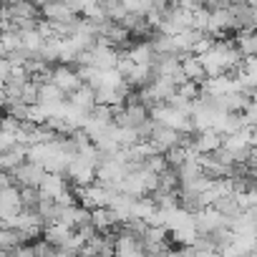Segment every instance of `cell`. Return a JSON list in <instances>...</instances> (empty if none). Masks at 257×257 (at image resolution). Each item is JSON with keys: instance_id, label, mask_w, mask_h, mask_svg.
I'll return each mask as SVG.
<instances>
[{"instance_id": "obj_1", "label": "cell", "mask_w": 257, "mask_h": 257, "mask_svg": "<svg viewBox=\"0 0 257 257\" xmlns=\"http://www.w3.org/2000/svg\"><path fill=\"white\" fill-rule=\"evenodd\" d=\"M192 219H194V229H197L199 234H209V232H214L217 227H224V217H222L212 204L199 207L197 212H192Z\"/></svg>"}, {"instance_id": "obj_2", "label": "cell", "mask_w": 257, "mask_h": 257, "mask_svg": "<svg viewBox=\"0 0 257 257\" xmlns=\"http://www.w3.org/2000/svg\"><path fill=\"white\" fill-rule=\"evenodd\" d=\"M177 137H179V132L177 128H172V126H164V123H159V121H154V126H152V132H149V144L154 147V152H159V154H164L169 147H174L177 144Z\"/></svg>"}, {"instance_id": "obj_3", "label": "cell", "mask_w": 257, "mask_h": 257, "mask_svg": "<svg viewBox=\"0 0 257 257\" xmlns=\"http://www.w3.org/2000/svg\"><path fill=\"white\" fill-rule=\"evenodd\" d=\"M51 81L63 91V93H71L73 88L81 86V78L76 73V68H71V63H56L51 68Z\"/></svg>"}, {"instance_id": "obj_4", "label": "cell", "mask_w": 257, "mask_h": 257, "mask_svg": "<svg viewBox=\"0 0 257 257\" xmlns=\"http://www.w3.org/2000/svg\"><path fill=\"white\" fill-rule=\"evenodd\" d=\"M11 174L18 187H38V182L43 177V167L36 162H21L18 167L11 169Z\"/></svg>"}, {"instance_id": "obj_5", "label": "cell", "mask_w": 257, "mask_h": 257, "mask_svg": "<svg viewBox=\"0 0 257 257\" xmlns=\"http://www.w3.org/2000/svg\"><path fill=\"white\" fill-rule=\"evenodd\" d=\"M78 197H81V207L86 209H96V207H106L108 204V189L101 187L98 182H91L86 187H76Z\"/></svg>"}, {"instance_id": "obj_6", "label": "cell", "mask_w": 257, "mask_h": 257, "mask_svg": "<svg viewBox=\"0 0 257 257\" xmlns=\"http://www.w3.org/2000/svg\"><path fill=\"white\" fill-rule=\"evenodd\" d=\"M41 13L51 23H71L76 18V13L71 11V6L68 3H61V0H46V3L41 6Z\"/></svg>"}, {"instance_id": "obj_7", "label": "cell", "mask_w": 257, "mask_h": 257, "mask_svg": "<svg viewBox=\"0 0 257 257\" xmlns=\"http://www.w3.org/2000/svg\"><path fill=\"white\" fill-rule=\"evenodd\" d=\"M38 194L41 197H58L63 189H68V184H66V177H63V172H43V177H41V182H38Z\"/></svg>"}, {"instance_id": "obj_8", "label": "cell", "mask_w": 257, "mask_h": 257, "mask_svg": "<svg viewBox=\"0 0 257 257\" xmlns=\"http://www.w3.org/2000/svg\"><path fill=\"white\" fill-rule=\"evenodd\" d=\"M224 31H234V18H232L229 8H214V11H209V21H207L204 33L217 36V33H224Z\"/></svg>"}, {"instance_id": "obj_9", "label": "cell", "mask_w": 257, "mask_h": 257, "mask_svg": "<svg viewBox=\"0 0 257 257\" xmlns=\"http://www.w3.org/2000/svg\"><path fill=\"white\" fill-rule=\"evenodd\" d=\"M229 13L234 18V31H254V21H257L254 6H247L239 0V3L229 6Z\"/></svg>"}, {"instance_id": "obj_10", "label": "cell", "mask_w": 257, "mask_h": 257, "mask_svg": "<svg viewBox=\"0 0 257 257\" xmlns=\"http://www.w3.org/2000/svg\"><path fill=\"white\" fill-rule=\"evenodd\" d=\"M91 224L96 227V232H111L113 227H118V217L111 207H96L91 209Z\"/></svg>"}, {"instance_id": "obj_11", "label": "cell", "mask_w": 257, "mask_h": 257, "mask_svg": "<svg viewBox=\"0 0 257 257\" xmlns=\"http://www.w3.org/2000/svg\"><path fill=\"white\" fill-rule=\"evenodd\" d=\"M222 144V134H217L214 128H204V132H197L194 142H192V149L197 154H209L214 152L217 147Z\"/></svg>"}, {"instance_id": "obj_12", "label": "cell", "mask_w": 257, "mask_h": 257, "mask_svg": "<svg viewBox=\"0 0 257 257\" xmlns=\"http://www.w3.org/2000/svg\"><path fill=\"white\" fill-rule=\"evenodd\" d=\"M152 78H154V71H152L149 63H134L132 71L123 76V81L132 88H144L147 83H152Z\"/></svg>"}, {"instance_id": "obj_13", "label": "cell", "mask_w": 257, "mask_h": 257, "mask_svg": "<svg viewBox=\"0 0 257 257\" xmlns=\"http://www.w3.org/2000/svg\"><path fill=\"white\" fill-rule=\"evenodd\" d=\"M179 68H182V73L187 76V78H192V81H197V83H202L207 76H204V68H202V61L194 56V53H184V56H179Z\"/></svg>"}, {"instance_id": "obj_14", "label": "cell", "mask_w": 257, "mask_h": 257, "mask_svg": "<svg viewBox=\"0 0 257 257\" xmlns=\"http://www.w3.org/2000/svg\"><path fill=\"white\" fill-rule=\"evenodd\" d=\"M63 98H66V93H63L53 81H41V83H38V103L53 106V103H61Z\"/></svg>"}, {"instance_id": "obj_15", "label": "cell", "mask_w": 257, "mask_h": 257, "mask_svg": "<svg viewBox=\"0 0 257 257\" xmlns=\"http://www.w3.org/2000/svg\"><path fill=\"white\" fill-rule=\"evenodd\" d=\"M68 96V101L73 103V106H78V108H83V111H88L93 103H96V98H93V88L88 86V83H81L78 88H73L71 93H66Z\"/></svg>"}, {"instance_id": "obj_16", "label": "cell", "mask_w": 257, "mask_h": 257, "mask_svg": "<svg viewBox=\"0 0 257 257\" xmlns=\"http://www.w3.org/2000/svg\"><path fill=\"white\" fill-rule=\"evenodd\" d=\"M21 242H26V237L16 227H3L0 224V252H13Z\"/></svg>"}, {"instance_id": "obj_17", "label": "cell", "mask_w": 257, "mask_h": 257, "mask_svg": "<svg viewBox=\"0 0 257 257\" xmlns=\"http://www.w3.org/2000/svg\"><path fill=\"white\" fill-rule=\"evenodd\" d=\"M68 234H71V227H68V224H63V222H51V224H46V227H43V239H48L53 247H56V244H61Z\"/></svg>"}, {"instance_id": "obj_18", "label": "cell", "mask_w": 257, "mask_h": 257, "mask_svg": "<svg viewBox=\"0 0 257 257\" xmlns=\"http://www.w3.org/2000/svg\"><path fill=\"white\" fill-rule=\"evenodd\" d=\"M157 209V202L152 199V197H134V202H132V212H128V217H139V219H144L147 222V217L152 214Z\"/></svg>"}, {"instance_id": "obj_19", "label": "cell", "mask_w": 257, "mask_h": 257, "mask_svg": "<svg viewBox=\"0 0 257 257\" xmlns=\"http://www.w3.org/2000/svg\"><path fill=\"white\" fill-rule=\"evenodd\" d=\"M11 21H26V18H38V8L28 0H16L13 6H8Z\"/></svg>"}, {"instance_id": "obj_20", "label": "cell", "mask_w": 257, "mask_h": 257, "mask_svg": "<svg viewBox=\"0 0 257 257\" xmlns=\"http://www.w3.org/2000/svg\"><path fill=\"white\" fill-rule=\"evenodd\" d=\"M234 48L239 56H254L257 53V36L252 31H239L237 41H234Z\"/></svg>"}, {"instance_id": "obj_21", "label": "cell", "mask_w": 257, "mask_h": 257, "mask_svg": "<svg viewBox=\"0 0 257 257\" xmlns=\"http://www.w3.org/2000/svg\"><path fill=\"white\" fill-rule=\"evenodd\" d=\"M18 33H21V48H26L28 53H33V56H36L46 38H43L36 28H31V31H18Z\"/></svg>"}, {"instance_id": "obj_22", "label": "cell", "mask_w": 257, "mask_h": 257, "mask_svg": "<svg viewBox=\"0 0 257 257\" xmlns=\"http://www.w3.org/2000/svg\"><path fill=\"white\" fill-rule=\"evenodd\" d=\"M126 56L132 58L134 63H149V61L154 58V48H152V43H149V41H144V43L132 46V48L126 51Z\"/></svg>"}, {"instance_id": "obj_23", "label": "cell", "mask_w": 257, "mask_h": 257, "mask_svg": "<svg viewBox=\"0 0 257 257\" xmlns=\"http://www.w3.org/2000/svg\"><path fill=\"white\" fill-rule=\"evenodd\" d=\"M21 101H23V103H28V106L38 103V81L28 78V81L21 86Z\"/></svg>"}, {"instance_id": "obj_24", "label": "cell", "mask_w": 257, "mask_h": 257, "mask_svg": "<svg viewBox=\"0 0 257 257\" xmlns=\"http://www.w3.org/2000/svg\"><path fill=\"white\" fill-rule=\"evenodd\" d=\"M174 91H177L179 96H184L187 101H192V98H197V96H199V83H197V81H192V78H187V81L177 83V86H174Z\"/></svg>"}, {"instance_id": "obj_25", "label": "cell", "mask_w": 257, "mask_h": 257, "mask_svg": "<svg viewBox=\"0 0 257 257\" xmlns=\"http://www.w3.org/2000/svg\"><path fill=\"white\" fill-rule=\"evenodd\" d=\"M18 192H21V207H28V209H36V204H38V189L36 187H18Z\"/></svg>"}, {"instance_id": "obj_26", "label": "cell", "mask_w": 257, "mask_h": 257, "mask_svg": "<svg viewBox=\"0 0 257 257\" xmlns=\"http://www.w3.org/2000/svg\"><path fill=\"white\" fill-rule=\"evenodd\" d=\"M207 21H209V11H207L204 6H199V8H194V11H192V28H194V31L204 33Z\"/></svg>"}, {"instance_id": "obj_27", "label": "cell", "mask_w": 257, "mask_h": 257, "mask_svg": "<svg viewBox=\"0 0 257 257\" xmlns=\"http://www.w3.org/2000/svg\"><path fill=\"white\" fill-rule=\"evenodd\" d=\"M212 43H214V38L202 33V36H199V38L192 43V53H194V56H202L204 51H209V48H212Z\"/></svg>"}, {"instance_id": "obj_28", "label": "cell", "mask_w": 257, "mask_h": 257, "mask_svg": "<svg viewBox=\"0 0 257 257\" xmlns=\"http://www.w3.org/2000/svg\"><path fill=\"white\" fill-rule=\"evenodd\" d=\"M31 247H33V257H36V254H46V257L56 254V247H53L48 239H41V242H36V244H31Z\"/></svg>"}, {"instance_id": "obj_29", "label": "cell", "mask_w": 257, "mask_h": 257, "mask_svg": "<svg viewBox=\"0 0 257 257\" xmlns=\"http://www.w3.org/2000/svg\"><path fill=\"white\" fill-rule=\"evenodd\" d=\"M16 144V132H8V128H0V152Z\"/></svg>"}, {"instance_id": "obj_30", "label": "cell", "mask_w": 257, "mask_h": 257, "mask_svg": "<svg viewBox=\"0 0 257 257\" xmlns=\"http://www.w3.org/2000/svg\"><path fill=\"white\" fill-rule=\"evenodd\" d=\"M202 6L207 11H214V8H224V0H202Z\"/></svg>"}, {"instance_id": "obj_31", "label": "cell", "mask_w": 257, "mask_h": 257, "mask_svg": "<svg viewBox=\"0 0 257 257\" xmlns=\"http://www.w3.org/2000/svg\"><path fill=\"white\" fill-rule=\"evenodd\" d=\"M28 3H33V6H36V8H41V6H43V3H46V0H28Z\"/></svg>"}, {"instance_id": "obj_32", "label": "cell", "mask_w": 257, "mask_h": 257, "mask_svg": "<svg viewBox=\"0 0 257 257\" xmlns=\"http://www.w3.org/2000/svg\"><path fill=\"white\" fill-rule=\"evenodd\" d=\"M16 0H0V6H13Z\"/></svg>"}, {"instance_id": "obj_33", "label": "cell", "mask_w": 257, "mask_h": 257, "mask_svg": "<svg viewBox=\"0 0 257 257\" xmlns=\"http://www.w3.org/2000/svg\"><path fill=\"white\" fill-rule=\"evenodd\" d=\"M242 3H247V6H257V0H242Z\"/></svg>"}, {"instance_id": "obj_34", "label": "cell", "mask_w": 257, "mask_h": 257, "mask_svg": "<svg viewBox=\"0 0 257 257\" xmlns=\"http://www.w3.org/2000/svg\"><path fill=\"white\" fill-rule=\"evenodd\" d=\"M0 86H6V76L3 73H0Z\"/></svg>"}, {"instance_id": "obj_35", "label": "cell", "mask_w": 257, "mask_h": 257, "mask_svg": "<svg viewBox=\"0 0 257 257\" xmlns=\"http://www.w3.org/2000/svg\"><path fill=\"white\" fill-rule=\"evenodd\" d=\"M61 3H68V0H61Z\"/></svg>"}]
</instances>
